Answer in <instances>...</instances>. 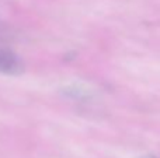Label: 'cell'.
Segmentation results:
<instances>
[{
    "mask_svg": "<svg viewBox=\"0 0 160 158\" xmlns=\"http://www.w3.org/2000/svg\"><path fill=\"white\" fill-rule=\"evenodd\" d=\"M25 72L24 60L14 50L8 48H0V74L21 76Z\"/></svg>",
    "mask_w": 160,
    "mask_h": 158,
    "instance_id": "obj_1",
    "label": "cell"
},
{
    "mask_svg": "<svg viewBox=\"0 0 160 158\" xmlns=\"http://www.w3.org/2000/svg\"><path fill=\"white\" fill-rule=\"evenodd\" d=\"M141 158H160V157H156V156H142Z\"/></svg>",
    "mask_w": 160,
    "mask_h": 158,
    "instance_id": "obj_2",
    "label": "cell"
}]
</instances>
